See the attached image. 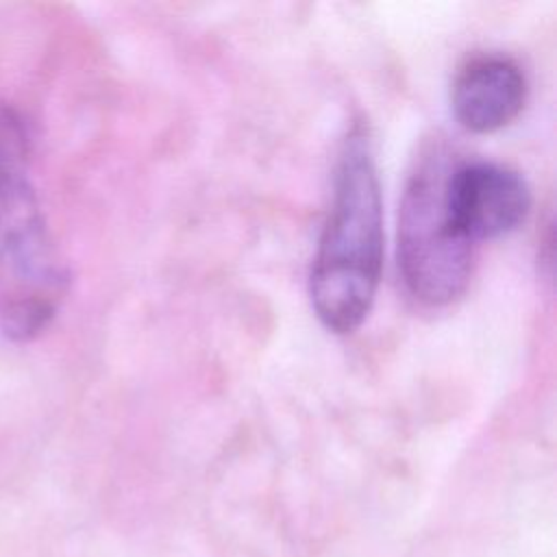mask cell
I'll return each instance as SVG.
<instances>
[{
	"label": "cell",
	"mask_w": 557,
	"mask_h": 557,
	"mask_svg": "<svg viewBox=\"0 0 557 557\" xmlns=\"http://www.w3.org/2000/svg\"><path fill=\"white\" fill-rule=\"evenodd\" d=\"M455 161L446 139H426L413 157L398 209V268L409 294L429 307L455 302L474 265V244L457 233L446 205Z\"/></svg>",
	"instance_id": "3"
},
{
	"label": "cell",
	"mask_w": 557,
	"mask_h": 557,
	"mask_svg": "<svg viewBox=\"0 0 557 557\" xmlns=\"http://www.w3.org/2000/svg\"><path fill=\"white\" fill-rule=\"evenodd\" d=\"M383 272V198L366 124L355 122L337 150L333 200L318 239L309 296L320 322L339 335L368 318Z\"/></svg>",
	"instance_id": "1"
},
{
	"label": "cell",
	"mask_w": 557,
	"mask_h": 557,
	"mask_svg": "<svg viewBox=\"0 0 557 557\" xmlns=\"http://www.w3.org/2000/svg\"><path fill=\"white\" fill-rule=\"evenodd\" d=\"M70 287L67 265L52 239L26 172L0 157V331L30 342L54 320Z\"/></svg>",
	"instance_id": "2"
},
{
	"label": "cell",
	"mask_w": 557,
	"mask_h": 557,
	"mask_svg": "<svg viewBox=\"0 0 557 557\" xmlns=\"http://www.w3.org/2000/svg\"><path fill=\"white\" fill-rule=\"evenodd\" d=\"M453 224L470 244L516 231L531 211L527 178L494 161H455L446 178Z\"/></svg>",
	"instance_id": "4"
},
{
	"label": "cell",
	"mask_w": 557,
	"mask_h": 557,
	"mask_svg": "<svg viewBox=\"0 0 557 557\" xmlns=\"http://www.w3.org/2000/svg\"><path fill=\"white\" fill-rule=\"evenodd\" d=\"M527 91V76L518 61L498 52L476 54L453 81V115L470 133H496L522 113Z\"/></svg>",
	"instance_id": "5"
}]
</instances>
